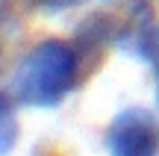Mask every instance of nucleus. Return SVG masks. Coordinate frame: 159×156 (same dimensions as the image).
Instances as JSON below:
<instances>
[{
  "label": "nucleus",
  "mask_w": 159,
  "mask_h": 156,
  "mask_svg": "<svg viewBox=\"0 0 159 156\" xmlns=\"http://www.w3.org/2000/svg\"><path fill=\"white\" fill-rule=\"evenodd\" d=\"M80 80L77 47L62 38H44L30 47L9 80V94L15 103L33 109H50L74 91Z\"/></svg>",
  "instance_id": "obj_1"
},
{
  "label": "nucleus",
  "mask_w": 159,
  "mask_h": 156,
  "mask_svg": "<svg viewBox=\"0 0 159 156\" xmlns=\"http://www.w3.org/2000/svg\"><path fill=\"white\" fill-rule=\"evenodd\" d=\"M39 9H68V6H77L80 0H30Z\"/></svg>",
  "instance_id": "obj_5"
},
{
  "label": "nucleus",
  "mask_w": 159,
  "mask_h": 156,
  "mask_svg": "<svg viewBox=\"0 0 159 156\" xmlns=\"http://www.w3.org/2000/svg\"><path fill=\"white\" fill-rule=\"evenodd\" d=\"M109 156H159V127L148 109H124L106 130Z\"/></svg>",
  "instance_id": "obj_2"
},
{
  "label": "nucleus",
  "mask_w": 159,
  "mask_h": 156,
  "mask_svg": "<svg viewBox=\"0 0 159 156\" xmlns=\"http://www.w3.org/2000/svg\"><path fill=\"white\" fill-rule=\"evenodd\" d=\"M18 141V121L12 112V94L0 91V156H6Z\"/></svg>",
  "instance_id": "obj_3"
},
{
  "label": "nucleus",
  "mask_w": 159,
  "mask_h": 156,
  "mask_svg": "<svg viewBox=\"0 0 159 156\" xmlns=\"http://www.w3.org/2000/svg\"><path fill=\"white\" fill-rule=\"evenodd\" d=\"M139 53L148 56L153 62V68H156V97H159V27L139 35Z\"/></svg>",
  "instance_id": "obj_4"
}]
</instances>
